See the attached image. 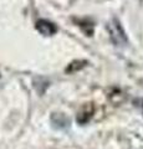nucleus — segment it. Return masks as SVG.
<instances>
[{
	"label": "nucleus",
	"instance_id": "f257e3e1",
	"mask_svg": "<svg viewBox=\"0 0 143 149\" xmlns=\"http://www.w3.org/2000/svg\"><path fill=\"white\" fill-rule=\"evenodd\" d=\"M107 30L110 32V37L112 40V42L114 45H118V46H123L128 42V39H127V35L124 32L123 27L121 25L117 19H112L108 25H107Z\"/></svg>",
	"mask_w": 143,
	"mask_h": 149
},
{
	"label": "nucleus",
	"instance_id": "f03ea898",
	"mask_svg": "<svg viewBox=\"0 0 143 149\" xmlns=\"http://www.w3.org/2000/svg\"><path fill=\"white\" fill-rule=\"evenodd\" d=\"M35 29L44 36H52L57 32V26L54 22L46 20V19H40L36 21Z\"/></svg>",
	"mask_w": 143,
	"mask_h": 149
},
{
	"label": "nucleus",
	"instance_id": "7ed1b4c3",
	"mask_svg": "<svg viewBox=\"0 0 143 149\" xmlns=\"http://www.w3.org/2000/svg\"><path fill=\"white\" fill-rule=\"evenodd\" d=\"M93 111H95L93 109V106H92L91 103L82 106V108L80 109V112L77 113V117H76L77 118V122L81 123V124L87 123L91 119L92 114H93Z\"/></svg>",
	"mask_w": 143,
	"mask_h": 149
},
{
	"label": "nucleus",
	"instance_id": "20e7f679",
	"mask_svg": "<svg viewBox=\"0 0 143 149\" xmlns=\"http://www.w3.org/2000/svg\"><path fill=\"white\" fill-rule=\"evenodd\" d=\"M87 63H89V62L85 61V60H76V61H72L70 65H68L65 71L67 73H75L77 71H80L81 68H84Z\"/></svg>",
	"mask_w": 143,
	"mask_h": 149
}]
</instances>
